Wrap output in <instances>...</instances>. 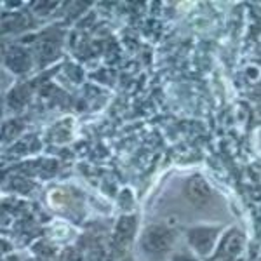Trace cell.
Here are the masks:
<instances>
[{
  "label": "cell",
  "instance_id": "obj_1",
  "mask_svg": "<svg viewBox=\"0 0 261 261\" xmlns=\"http://www.w3.org/2000/svg\"><path fill=\"white\" fill-rule=\"evenodd\" d=\"M143 249L151 254H162L169 251L174 244V231L169 226L164 225H151L150 228L143 233Z\"/></svg>",
  "mask_w": 261,
  "mask_h": 261
},
{
  "label": "cell",
  "instance_id": "obj_2",
  "mask_svg": "<svg viewBox=\"0 0 261 261\" xmlns=\"http://www.w3.org/2000/svg\"><path fill=\"white\" fill-rule=\"evenodd\" d=\"M218 237H220V228L216 226H197L188 231V241L192 247L202 256L211 254L214 246L220 241Z\"/></svg>",
  "mask_w": 261,
  "mask_h": 261
},
{
  "label": "cell",
  "instance_id": "obj_3",
  "mask_svg": "<svg viewBox=\"0 0 261 261\" xmlns=\"http://www.w3.org/2000/svg\"><path fill=\"white\" fill-rule=\"evenodd\" d=\"M185 193H187L188 200H190L193 205H197V207H204V205H207L213 199L211 187H209L207 181L199 174L192 176V178L187 181Z\"/></svg>",
  "mask_w": 261,
  "mask_h": 261
},
{
  "label": "cell",
  "instance_id": "obj_4",
  "mask_svg": "<svg viewBox=\"0 0 261 261\" xmlns=\"http://www.w3.org/2000/svg\"><path fill=\"white\" fill-rule=\"evenodd\" d=\"M244 246V237L239 230H230L226 231V235L221 239L220 247H218V258L221 259H231L242 251Z\"/></svg>",
  "mask_w": 261,
  "mask_h": 261
},
{
  "label": "cell",
  "instance_id": "obj_5",
  "mask_svg": "<svg viewBox=\"0 0 261 261\" xmlns=\"http://www.w3.org/2000/svg\"><path fill=\"white\" fill-rule=\"evenodd\" d=\"M61 49V39L53 32H47L45 35L40 37L39 44H37V50H39V58L42 63H49L60 54Z\"/></svg>",
  "mask_w": 261,
  "mask_h": 261
},
{
  "label": "cell",
  "instance_id": "obj_6",
  "mask_svg": "<svg viewBox=\"0 0 261 261\" xmlns=\"http://www.w3.org/2000/svg\"><path fill=\"white\" fill-rule=\"evenodd\" d=\"M6 65L14 73H24L32 66L30 54L21 47H11L6 54Z\"/></svg>",
  "mask_w": 261,
  "mask_h": 261
},
{
  "label": "cell",
  "instance_id": "obj_7",
  "mask_svg": "<svg viewBox=\"0 0 261 261\" xmlns=\"http://www.w3.org/2000/svg\"><path fill=\"white\" fill-rule=\"evenodd\" d=\"M134 218H122L119 221V226H117V233L122 235V237H130L134 231Z\"/></svg>",
  "mask_w": 261,
  "mask_h": 261
},
{
  "label": "cell",
  "instance_id": "obj_8",
  "mask_svg": "<svg viewBox=\"0 0 261 261\" xmlns=\"http://www.w3.org/2000/svg\"><path fill=\"white\" fill-rule=\"evenodd\" d=\"M176 261H195L192 258H187V256H183V258H176Z\"/></svg>",
  "mask_w": 261,
  "mask_h": 261
},
{
  "label": "cell",
  "instance_id": "obj_9",
  "mask_svg": "<svg viewBox=\"0 0 261 261\" xmlns=\"http://www.w3.org/2000/svg\"><path fill=\"white\" fill-rule=\"evenodd\" d=\"M256 112H258V117H259V120H261V105L258 107V110H256Z\"/></svg>",
  "mask_w": 261,
  "mask_h": 261
}]
</instances>
